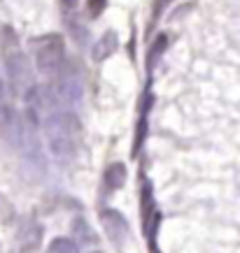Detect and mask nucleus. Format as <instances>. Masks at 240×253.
Masks as SVG:
<instances>
[{
	"mask_svg": "<svg viewBox=\"0 0 240 253\" xmlns=\"http://www.w3.org/2000/svg\"><path fill=\"white\" fill-rule=\"evenodd\" d=\"M42 132H45L47 146L56 161L75 158L79 149V137H82V126L72 112H63V109L49 112L42 123Z\"/></svg>",
	"mask_w": 240,
	"mask_h": 253,
	"instance_id": "1",
	"label": "nucleus"
},
{
	"mask_svg": "<svg viewBox=\"0 0 240 253\" xmlns=\"http://www.w3.org/2000/svg\"><path fill=\"white\" fill-rule=\"evenodd\" d=\"M5 70H7V79L12 88L16 93H26L35 88L33 84V68H31V61L28 56L23 54L19 44H16V35L9 28H5Z\"/></svg>",
	"mask_w": 240,
	"mask_h": 253,
	"instance_id": "2",
	"label": "nucleus"
},
{
	"mask_svg": "<svg viewBox=\"0 0 240 253\" xmlns=\"http://www.w3.org/2000/svg\"><path fill=\"white\" fill-rule=\"evenodd\" d=\"M33 56H35V68L45 77H56L65 65V40L61 35H42L33 40Z\"/></svg>",
	"mask_w": 240,
	"mask_h": 253,
	"instance_id": "3",
	"label": "nucleus"
},
{
	"mask_svg": "<svg viewBox=\"0 0 240 253\" xmlns=\"http://www.w3.org/2000/svg\"><path fill=\"white\" fill-rule=\"evenodd\" d=\"M54 95H56V102H65V105L77 102V100L82 98V79H79V75L72 68L68 70L63 65V70L56 75Z\"/></svg>",
	"mask_w": 240,
	"mask_h": 253,
	"instance_id": "4",
	"label": "nucleus"
},
{
	"mask_svg": "<svg viewBox=\"0 0 240 253\" xmlns=\"http://www.w3.org/2000/svg\"><path fill=\"white\" fill-rule=\"evenodd\" d=\"M101 223H103L105 235H108V239L112 244L121 246L126 239H128V223H126V218L119 214V211H115V209H103Z\"/></svg>",
	"mask_w": 240,
	"mask_h": 253,
	"instance_id": "5",
	"label": "nucleus"
},
{
	"mask_svg": "<svg viewBox=\"0 0 240 253\" xmlns=\"http://www.w3.org/2000/svg\"><path fill=\"white\" fill-rule=\"evenodd\" d=\"M16 242H19V251L21 253L38 251L40 244H42V225L35 221H26L21 225L19 235H16Z\"/></svg>",
	"mask_w": 240,
	"mask_h": 253,
	"instance_id": "6",
	"label": "nucleus"
},
{
	"mask_svg": "<svg viewBox=\"0 0 240 253\" xmlns=\"http://www.w3.org/2000/svg\"><path fill=\"white\" fill-rule=\"evenodd\" d=\"M117 46H119V38H117V33L115 31L103 33L101 40H98V42L91 46V58H93V63L108 61L110 56L117 51Z\"/></svg>",
	"mask_w": 240,
	"mask_h": 253,
	"instance_id": "7",
	"label": "nucleus"
},
{
	"mask_svg": "<svg viewBox=\"0 0 240 253\" xmlns=\"http://www.w3.org/2000/svg\"><path fill=\"white\" fill-rule=\"evenodd\" d=\"M126 165L124 163H110L108 169H105V186L110 191H119L121 186L126 184Z\"/></svg>",
	"mask_w": 240,
	"mask_h": 253,
	"instance_id": "8",
	"label": "nucleus"
},
{
	"mask_svg": "<svg viewBox=\"0 0 240 253\" xmlns=\"http://www.w3.org/2000/svg\"><path fill=\"white\" fill-rule=\"evenodd\" d=\"M47 253H79V246H77V242H75V239L56 237L54 242L49 244Z\"/></svg>",
	"mask_w": 240,
	"mask_h": 253,
	"instance_id": "9",
	"label": "nucleus"
},
{
	"mask_svg": "<svg viewBox=\"0 0 240 253\" xmlns=\"http://www.w3.org/2000/svg\"><path fill=\"white\" fill-rule=\"evenodd\" d=\"M75 235L82 237V242H91V244L96 242V237L91 235V228L86 225L84 218H77V221H75Z\"/></svg>",
	"mask_w": 240,
	"mask_h": 253,
	"instance_id": "10",
	"label": "nucleus"
},
{
	"mask_svg": "<svg viewBox=\"0 0 240 253\" xmlns=\"http://www.w3.org/2000/svg\"><path fill=\"white\" fill-rule=\"evenodd\" d=\"M166 44H168V38H166V35H159V38H156V42H154V49L149 51V65H154L156 58L166 51Z\"/></svg>",
	"mask_w": 240,
	"mask_h": 253,
	"instance_id": "11",
	"label": "nucleus"
},
{
	"mask_svg": "<svg viewBox=\"0 0 240 253\" xmlns=\"http://www.w3.org/2000/svg\"><path fill=\"white\" fill-rule=\"evenodd\" d=\"M105 5H108V0H86V14L91 19H96V16L103 14Z\"/></svg>",
	"mask_w": 240,
	"mask_h": 253,
	"instance_id": "12",
	"label": "nucleus"
},
{
	"mask_svg": "<svg viewBox=\"0 0 240 253\" xmlns=\"http://www.w3.org/2000/svg\"><path fill=\"white\" fill-rule=\"evenodd\" d=\"M145 132H147V119H142V121L138 123V132H135V144H133V156H138L140 144H142V139H145Z\"/></svg>",
	"mask_w": 240,
	"mask_h": 253,
	"instance_id": "13",
	"label": "nucleus"
},
{
	"mask_svg": "<svg viewBox=\"0 0 240 253\" xmlns=\"http://www.w3.org/2000/svg\"><path fill=\"white\" fill-rule=\"evenodd\" d=\"M61 2H63V7H65V9H70V12H72V9L77 7V2H79V0H61Z\"/></svg>",
	"mask_w": 240,
	"mask_h": 253,
	"instance_id": "14",
	"label": "nucleus"
},
{
	"mask_svg": "<svg viewBox=\"0 0 240 253\" xmlns=\"http://www.w3.org/2000/svg\"><path fill=\"white\" fill-rule=\"evenodd\" d=\"M2 93H5V86H2V79H0V100H2Z\"/></svg>",
	"mask_w": 240,
	"mask_h": 253,
	"instance_id": "15",
	"label": "nucleus"
}]
</instances>
